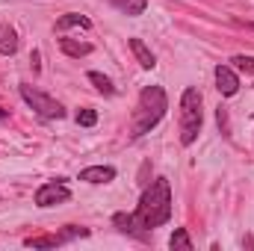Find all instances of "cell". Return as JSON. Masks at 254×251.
<instances>
[{
	"instance_id": "1",
	"label": "cell",
	"mask_w": 254,
	"mask_h": 251,
	"mask_svg": "<svg viewBox=\"0 0 254 251\" xmlns=\"http://www.w3.org/2000/svg\"><path fill=\"white\" fill-rule=\"evenodd\" d=\"M133 219H136V228H160L172 219V189H169L166 178H157L142 192V201H139Z\"/></svg>"
},
{
	"instance_id": "2",
	"label": "cell",
	"mask_w": 254,
	"mask_h": 251,
	"mask_svg": "<svg viewBox=\"0 0 254 251\" xmlns=\"http://www.w3.org/2000/svg\"><path fill=\"white\" fill-rule=\"evenodd\" d=\"M166 110H169V101H166L163 86H145L139 95V107L133 113V122H130V136H136V139L145 136L151 127L160 125Z\"/></svg>"
},
{
	"instance_id": "3",
	"label": "cell",
	"mask_w": 254,
	"mask_h": 251,
	"mask_svg": "<svg viewBox=\"0 0 254 251\" xmlns=\"http://www.w3.org/2000/svg\"><path fill=\"white\" fill-rule=\"evenodd\" d=\"M201 122H204V113H201V92L190 86L184 95H181V142L192 145L201 133Z\"/></svg>"
},
{
	"instance_id": "4",
	"label": "cell",
	"mask_w": 254,
	"mask_h": 251,
	"mask_svg": "<svg viewBox=\"0 0 254 251\" xmlns=\"http://www.w3.org/2000/svg\"><path fill=\"white\" fill-rule=\"evenodd\" d=\"M21 98L42 116V119H63L65 110L60 101H54L51 95H45V92H39V89H33V86H27V83H21Z\"/></svg>"
},
{
	"instance_id": "5",
	"label": "cell",
	"mask_w": 254,
	"mask_h": 251,
	"mask_svg": "<svg viewBox=\"0 0 254 251\" xmlns=\"http://www.w3.org/2000/svg\"><path fill=\"white\" fill-rule=\"evenodd\" d=\"M71 198V192L65 187L63 181H54V184H45V187H39L36 192V204L39 207H54V204H65Z\"/></svg>"
},
{
	"instance_id": "6",
	"label": "cell",
	"mask_w": 254,
	"mask_h": 251,
	"mask_svg": "<svg viewBox=\"0 0 254 251\" xmlns=\"http://www.w3.org/2000/svg\"><path fill=\"white\" fill-rule=\"evenodd\" d=\"M216 89H219L225 98H231V95H237V89H240V77H237L228 65H219V68H216Z\"/></svg>"
},
{
	"instance_id": "7",
	"label": "cell",
	"mask_w": 254,
	"mask_h": 251,
	"mask_svg": "<svg viewBox=\"0 0 254 251\" xmlns=\"http://www.w3.org/2000/svg\"><path fill=\"white\" fill-rule=\"evenodd\" d=\"M113 178H116L113 166H89L80 172V181H86V184H110Z\"/></svg>"
},
{
	"instance_id": "8",
	"label": "cell",
	"mask_w": 254,
	"mask_h": 251,
	"mask_svg": "<svg viewBox=\"0 0 254 251\" xmlns=\"http://www.w3.org/2000/svg\"><path fill=\"white\" fill-rule=\"evenodd\" d=\"M60 51L71 60H80V57H89L92 54V45L89 42H77V39H60Z\"/></svg>"
},
{
	"instance_id": "9",
	"label": "cell",
	"mask_w": 254,
	"mask_h": 251,
	"mask_svg": "<svg viewBox=\"0 0 254 251\" xmlns=\"http://www.w3.org/2000/svg\"><path fill=\"white\" fill-rule=\"evenodd\" d=\"M15 51H18V33L9 24H0V54L3 57H12Z\"/></svg>"
},
{
	"instance_id": "10",
	"label": "cell",
	"mask_w": 254,
	"mask_h": 251,
	"mask_svg": "<svg viewBox=\"0 0 254 251\" xmlns=\"http://www.w3.org/2000/svg\"><path fill=\"white\" fill-rule=\"evenodd\" d=\"M130 51L136 54V60H139V65H142V68H154V65H157L154 54L148 51V45H145L142 39H130Z\"/></svg>"
},
{
	"instance_id": "11",
	"label": "cell",
	"mask_w": 254,
	"mask_h": 251,
	"mask_svg": "<svg viewBox=\"0 0 254 251\" xmlns=\"http://www.w3.org/2000/svg\"><path fill=\"white\" fill-rule=\"evenodd\" d=\"M24 246L27 249H57V246H63V240H60V234H42V237H27Z\"/></svg>"
},
{
	"instance_id": "12",
	"label": "cell",
	"mask_w": 254,
	"mask_h": 251,
	"mask_svg": "<svg viewBox=\"0 0 254 251\" xmlns=\"http://www.w3.org/2000/svg\"><path fill=\"white\" fill-rule=\"evenodd\" d=\"M68 27H83V30H89V27H92V21H89L86 15L68 12V15H63V18L57 21V30H68Z\"/></svg>"
},
{
	"instance_id": "13",
	"label": "cell",
	"mask_w": 254,
	"mask_h": 251,
	"mask_svg": "<svg viewBox=\"0 0 254 251\" xmlns=\"http://www.w3.org/2000/svg\"><path fill=\"white\" fill-rule=\"evenodd\" d=\"M116 9H122L125 15H142L145 12V6H148V0H110Z\"/></svg>"
},
{
	"instance_id": "14",
	"label": "cell",
	"mask_w": 254,
	"mask_h": 251,
	"mask_svg": "<svg viewBox=\"0 0 254 251\" xmlns=\"http://www.w3.org/2000/svg\"><path fill=\"white\" fill-rule=\"evenodd\" d=\"M89 83H92L98 92H104V95H116V86H113L110 77H104L101 71H89Z\"/></svg>"
},
{
	"instance_id": "15",
	"label": "cell",
	"mask_w": 254,
	"mask_h": 251,
	"mask_svg": "<svg viewBox=\"0 0 254 251\" xmlns=\"http://www.w3.org/2000/svg\"><path fill=\"white\" fill-rule=\"evenodd\" d=\"M169 246L175 251H192V240H190V234H187V228H178V231L172 234Z\"/></svg>"
},
{
	"instance_id": "16",
	"label": "cell",
	"mask_w": 254,
	"mask_h": 251,
	"mask_svg": "<svg viewBox=\"0 0 254 251\" xmlns=\"http://www.w3.org/2000/svg\"><path fill=\"white\" fill-rule=\"evenodd\" d=\"M77 125L80 127L98 125V113H95V110H80V113H77Z\"/></svg>"
},
{
	"instance_id": "17",
	"label": "cell",
	"mask_w": 254,
	"mask_h": 251,
	"mask_svg": "<svg viewBox=\"0 0 254 251\" xmlns=\"http://www.w3.org/2000/svg\"><path fill=\"white\" fill-rule=\"evenodd\" d=\"M234 63H237V68H243L246 74H254V57H234Z\"/></svg>"
},
{
	"instance_id": "18",
	"label": "cell",
	"mask_w": 254,
	"mask_h": 251,
	"mask_svg": "<svg viewBox=\"0 0 254 251\" xmlns=\"http://www.w3.org/2000/svg\"><path fill=\"white\" fill-rule=\"evenodd\" d=\"M74 237H89V231H86V228H65L63 234H60V240H74Z\"/></svg>"
},
{
	"instance_id": "19",
	"label": "cell",
	"mask_w": 254,
	"mask_h": 251,
	"mask_svg": "<svg viewBox=\"0 0 254 251\" xmlns=\"http://www.w3.org/2000/svg\"><path fill=\"white\" fill-rule=\"evenodd\" d=\"M6 116H9V113H6V110H0V122H3V119H6Z\"/></svg>"
}]
</instances>
